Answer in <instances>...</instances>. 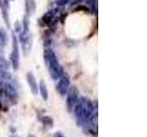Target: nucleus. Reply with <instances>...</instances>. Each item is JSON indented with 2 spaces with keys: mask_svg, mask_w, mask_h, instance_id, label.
Instances as JSON below:
<instances>
[{
  "mask_svg": "<svg viewBox=\"0 0 147 137\" xmlns=\"http://www.w3.org/2000/svg\"><path fill=\"white\" fill-rule=\"evenodd\" d=\"M43 59L48 66L50 75L53 80H59L63 74V68L59 64L58 59L55 53L49 48H46L43 52Z\"/></svg>",
  "mask_w": 147,
  "mask_h": 137,
  "instance_id": "1",
  "label": "nucleus"
},
{
  "mask_svg": "<svg viewBox=\"0 0 147 137\" xmlns=\"http://www.w3.org/2000/svg\"><path fill=\"white\" fill-rule=\"evenodd\" d=\"M10 61L14 70H18L20 63V52L18 47V40L15 34L12 33V52L10 55Z\"/></svg>",
  "mask_w": 147,
  "mask_h": 137,
  "instance_id": "2",
  "label": "nucleus"
},
{
  "mask_svg": "<svg viewBox=\"0 0 147 137\" xmlns=\"http://www.w3.org/2000/svg\"><path fill=\"white\" fill-rule=\"evenodd\" d=\"M20 42L22 46V50L25 56L30 52L31 46H32V37L30 32L21 31L20 32Z\"/></svg>",
  "mask_w": 147,
  "mask_h": 137,
  "instance_id": "3",
  "label": "nucleus"
},
{
  "mask_svg": "<svg viewBox=\"0 0 147 137\" xmlns=\"http://www.w3.org/2000/svg\"><path fill=\"white\" fill-rule=\"evenodd\" d=\"M67 98H66V105L68 108V111L71 112L74 109V106L76 103V102L79 99V90L76 86H73L71 88H69L67 91Z\"/></svg>",
  "mask_w": 147,
  "mask_h": 137,
  "instance_id": "4",
  "label": "nucleus"
},
{
  "mask_svg": "<svg viewBox=\"0 0 147 137\" xmlns=\"http://www.w3.org/2000/svg\"><path fill=\"white\" fill-rule=\"evenodd\" d=\"M3 90L5 91V94H6L7 97L12 100V102H17V100L18 98V90L15 88L10 81H6L3 85Z\"/></svg>",
  "mask_w": 147,
  "mask_h": 137,
  "instance_id": "5",
  "label": "nucleus"
},
{
  "mask_svg": "<svg viewBox=\"0 0 147 137\" xmlns=\"http://www.w3.org/2000/svg\"><path fill=\"white\" fill-rule=\"evenodd\" d=\"M69 87H70V79H69V76L66 74H63L59 79V82L57 84L58 92L62 96L66 95L67 91L69 90Z\"/></svg>",
  "mask_w": 147,
  "mask_h": 137,
  "instance_id": "6",
  "label": "nucleus"
},
{
  "mask_svg": "<svg viewBox=\"0 0 147 137\" xmlns=\"http://www.w3.org/2000/svg\"><path fill=\"white\" fill-rule=\"evenodd\" d=\"M26 80H27L28 84H29V86H30L31 93L33 95L38 94V92H39V85H38V83H37V80H36L35 76L33 75V73L28 72L27 75H26Z\"/></svg>",
  "mask_w": 147,
  "mask_h": 137,
  "instance_id": "7",
  "label": "nucleus"
},
{
  "mask_svg": "<svg viewBox=\"0 0 147 137\" xmlns=\"http://www.w3.org/2000/svg\"><path fill=\"white\" fill-rule=\"evenodd\" d=\"M57 17H56V11L55 10H50L47 13H45L42 17L43 24L48 27H53L57 23Z\"/></svg>",
  "mask_w": 147,
  "mask_h": 137,
  "instance_id": "8",
  "label": "nucleus"
},
{
  "mask_svg": "<svg viewBox=\"0 0 147 137\" xmlns=\"http://www.w3.org/2000/svg\"><path fill=\"white\" fill-rule=\"evenodd\" d=\"M25 10H26V16L30 17L33 15L36 10V4L34 0H26Z\"/></svg>",
  "mask_w": 147,
  "mask_h": 137,
  "instance_id": "9",
  "label": "nucleus"
},
{
  "mask_svg": "<svg viewBox=\"0 0 147 137\" xmlns=\"http://www.w3.org/2000/svg\"><path fill=\"white\" fill-rule=\"evenodd\" d=\"M39 90L40 92L41 95V98L43 99V100H48L49 98V92H48V89H47V86H46L45 81L41 80L40 81V85H39Z\"/></svg>",
  "mask_w": 147,
  "mask_h": 137,
  "instance_id": "10",
  "label": "nucleus"
},
{
  "mask_svg": "<svg viewBox=\"0 0 147 137\" xmlns=\"http://www.w3.org/2000/svg\"><path fill=\"white\" fill-rule=\"evenodd\" d=\"M7 43V34L3 27H0V47L5 48Z\"/></svg>",
  "mask_w": 147,
  "mask_h": 137,
  "instance_id": "11",
  "label": "nucleus"
},
{
  "mask_svg": "<svg viewBox=\"0 0 147 137\" xmlns=\"http://www.w3.org/2000/svg\"><path fill=\"white\" fill-rule=\"evenodd\" d=\"M41 121H42L43 124L45 126H48L50 128H52L53 126V120L52 117L50 116H43L42 119H41Z\"/></svg>",
  "mask_w": 147,
  "mask_h": 137,
  "instance_id": "12",
  "label": "nucleus"
},
{
  "mask_svg": "<svg viewBox=\"0 0 147 137\" xmlns=\"http://www.w3.org/2000/svg\"><path fill=\"white\" fill-rule=\"evenodd\" d=\"M22 31H25V32H30V20H29V17L25 16L24 18H23V22H22Z\"/></svg>",
  "mask_w": 147,
  "mask_h": 137,
  "instance_id": "13",
  "label": "nucleus"
},
{
  "mask_svg": "<svg viewBox=\"0 0 147 137\" xmlns=\"http://www.w3.org/2000/svg\"><path fill=\"white\" fill-rule=\"evenodd\" d=\"M71 0H56V5L57 7H65L68 3H70Z\"/></svg>",
  "mask_w": 147,
  "mask_h": 137,
  "instance_id": "14",
  "label": "nucleus"
},
{
  "mask_svg": "<svg viewBox=\"0 0 147 137\" xmlns=\"http://www.w3.org/2000/svg\"><path fill=\"white\" fill-rule=\"evenodd\" d=\"M0 63L4 64V65H7V61H6V59H5V54L3 51V48L0 47Z\"/></svg>",
  "mask_w": 147,
  "mask_h": 137,
  "instance_id": "15",
  "label": "nucleus"
},
{
  "mask_svg": "<svg viewBox=\"0 0 147 137\" xmlns=\"http://www.w3.org/2000/svg\"><path fill=\"white\" fill-rule=\"evenodd\" d=\"M22 29V26L20 25V22H16L15 23V31L16 32H20V30Z\"/></svg>",
  "mask_w": 147,
  "mask_h": 137,
  "instance_id": "16",
  "label": "nucleus"
},
{
  "mask_svg": "<svg viewBox=\"0 0 147 137\" xmlns=\"http://www.w3.org/2000/svg\"><path fill=\"white\" fill-rule=\"evenodd\" d=\"M53 137H64V135L62 134L61 132H56L53 134Z\"/></svg>",
  "mask_w": 147,
  "mask_h": 137,
  "instance_id": "17",
  "label": "nucleus"
},
{
  "mask_svg": "<svg viewBox=\"0 0 147 137\" xmlns=\"http://www.w3.org/2000/svg\"><path fill=\"white\" fill-rule=\"evenodd\" d=\"M1 99H2V90L0 88V109H1Z\"/></svg>",
  "mask_w": 147,
  "mask_h": 137,
  "instance_id": "18",
  "label": "nucleus"
},
{
  "mask_svg": "<svg viewBox=\"0 0 147 137\" xmlns=\"http://www.w3.org/2000/svg\"><path fill=\"white\" fill-rule=\"evenodd\" d=\"M27 137H36V136H35L34 134H29V135H28Z\"/></svg>",
  "mask_w": 147,
  "mask_h": 137,
  "instance_id": "19",
  "label": "nucleus"
},
{
  "mask_svg": "<svg viewBox=\"0 0 147 137\" xmlns=\"http://www.w3.org/2000/svg\"><path fill=\"white\" fill-rule=\"evenodd\" d=\"M10 137H17V136H10Z\"/></svg>",
  "mask_w": 147,
  "mask_h": 137,
  "instance_id": "20",
  "label": "nucleus"
}]
</instances>
